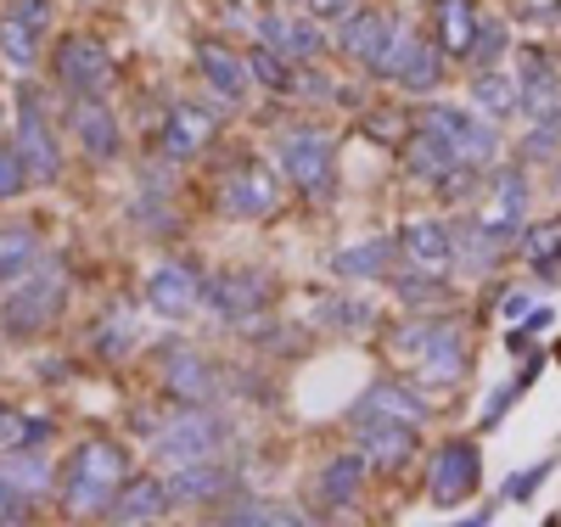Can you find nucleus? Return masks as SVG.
<instances>
[{
  "mask_svg": "<svg viewBox=\"0 0 561 527\" xmlns=\"http://www.w3.org/2000/svg\"><path fill=\"white\" fill-rule=\"evenodd\" d=\"M124 477H129V449L118 438H79L57 471L62 516H102Z\"/></svg>",
  "mask_w": 561,
  "mask_h": 527,
  "instance_id": "f257e3e1",
  "label": "nucleus"
},
{
  "mask_svg": "<svg viewBox=\"0 0 561 527\" xmlns=\"http://www.w3.org/2000/svg\"><path fill=\"white\" fill-rule=\"evenodd\" d=\"M68 298H73V280L57 259H45L39 270H28L18 286L0 293V337H45L62 314H68Z\"/></svg>",
  "mask_w": 561,
  "mask_h": 527,
  "instance_id": "f03ea898",
  "label": "nucleus"
},
{
  "mask_svg": "<svg viewBox=\"0 0 561 527\" xmlns=\"http://www.w3.org/2000/svg\"><path fill=\"white\" fill-rule=\"evenodd\" d=\"M275 169L309 203H337V140L320 124H293L275 140Z\"/></svg>",
  "mask_w": 561,
  "mask_h": 527,
  "instance_id": "7ed1b4c3",
  "label": "nucleus"
},
{
  "mask_svg": "<svg viewBox=\"0 0 561 527\" xmlns=\"http://www.w3.org/2000/svg\"><path fill=\"white\" fill-rule=\"evenodd\" d=\"M51 79L62 90V102H73V95H107L118 84V62L107 51V39H96V34H62L51 45Z\"/></svg>",
  "mask_w": 561,
  "mask_h": 527,
  "instance_id": "20e7f679",
  "label": "nucleus"
},
{
  "mask_svg": "<svg viewBox=\"0 0 561 527\" xmlns=\"http://www.w3.org/2000/svg\"><path fill=\"white\" fill-rule=\"evenodd\" d=\"M214 208L225 219H237V225H264L280 214V174L259 158H242V163H230L214 185Z\"/></svg>",
  "mask_w": 561,
  "mask_h": 527,
  "instance_id": "39448f33",
  "label": "nucleus"
},
{
  "mask_svg": "<svg viewBox=\"0 0 561 527\" xmlns=\"http://www.w3.org/2000/svg\"><path fill=\"white\" fill-rule=\"evenodd\" d=\"M12 124H18V152H23L28 174H34L39 185H57V180H62L68 152H62L57 118H51V107H45V95H39L34 84H23V90H18V113H12Z\"/></svg>",
  "mask_w": 561,
  "mask_h": 527,
  "instance_id": "423d86ee",
  "label": "nucleus"
},
{
  "mask_svg": "<svg viewBox=\"0 0 561 527\" xmlns=\"http://www.w3.org/2000/svg\"><path fill=\"white\" fill-rule=\"evenodd\" d=\"M427 129H438L449 147L460 152V163H472V169H494L500 152H505V140H500V124H489L483 113L472 107H460V102H438V95H427V118H421Z\"/></svg>",
  "mask_w": 561,
  "mask_h": 527,
  "instance_id": "0eeeda50",
  "label": "nucleus"
},
{
  "mask_svg": "<svg viewBox=\"0 0 561 527\" xmlns=\"http://www.w3.org/2000/svg\"><path fill=\"white\" fill-rule=\"evenodd\" d=\"M230 444V421L214 410V404H192L180 410L163 433L152 438V460L158 466H180V460H208Z\"/></svg>",
  "mask_w": 561,
  "mask_h": 527,
  "instance_id": "6e6552de",
  "label": "nucleus"
},
{
  "mask_svg": "<svg viewBox=\"0 0 561 527\" xmlns=\"http://www.w3.org/2000/svg\"><path fill=\"white\" fill-rule=\"evenodd\" d=\"M203 303L214 309V320L248 331L270 314L275 286H270L264 270H225V275H203Z\"/></svg>",
  "mask_w": 561,
  "mask_h": 527,
  "instance_id": "1a4fd4ad",
  "label": "nucleus"
},
{
  "mask_svg": "<svg viewBox=\"0 0 561 527\" xmlns=\"http://www.w3.org/2000/svg\"><path fill=\"white\" fill-rule=\"evenodd\" d=\"M51 18H57L51 0H7V12H0V62L12 73L28 79L39 68L45 39H51Z\"/></svg>",
  "mask_w": 561,
  "mask_h": 527,
  "instance_id": "9d476101",
  "label": "nucleus"
},
{
  "mask_svg": "<svg viewBox=\"0 0 561 527\" xmlns=\"http://www.w3.org/2000/svg\"><path fill=\"white\" fill-rule=\"evenodd\" d=\"M230 107L219 102H174L158 124V158L163 163H197L208 147H214V135H219V118Z\"/></svg>",
  "mask_w": 561,
  "mask_h": 527,
  "instance_id": "9b49d317",
  "label": "nucleus"
},
{
  "mask_svg": "<svg viewBox=\"0 0 561 527\" xmlns=\"http://www.w3.org/2000/svg\"><path fill=\"white\" fill-rule=\"evenodd\" d=\"M478 483H483V449H478V438H444L427 455V500L433 505L472 500Z\"/></svg>",
  "mask_w": 561,
  "mask_h": 527,
  "instance_id": "f8f14e48",
  "label": "nucleus"
},
{
  "mask_svg": "<svg viewBox=\"0 0 561 527\" xmlns=\"http://www.w3.org/2000/svg\"><path fill=\"white\" fill-rule=\"evenodd\" d=\"M472 359H466V325L455 314H427V343L415 354V381L421 388H460Z\"/></svg>",
  "mask_w": 561,
  "mask_h": 527,
  "instance_id": "ddd939ff",
  "label": "nucleus"
},
{
  "mask_svg": "<svg viewBox=\"0 0 561 527\" xmlns=\"http://www.w3.org/2000/svg\"><path fill=\"white\" fill-rule=\"evenodd\" d=\"M158 388L180 404V410H192V404H214L219 399V370L203 348L192 343H163L158 354Z\"/></svg>",
  "mask_w": 561,
  "mask_h": 527,
  "instance_id": "4468645a",
  "label": "nucleus"
},
{
  "mask_svg": "<svg viewBox=\"0 0 561 527\" xmlns=\"http://www.w3.org/2000/svg\"><path fill=\"white\" fill-rule=\"evenodd\" d=\"M140 298L158 320H192L197 303H203V270L185 264V259H158L147 270V286H140Z\"/></svg>",
  "mask_w": 561,
  "mask_h": 527,
  "instance_id": "2eb2a0df",
  "label": "nucleus"
},
{
  "mask_svg": "<svg viewBox=\"0 0 561 527\" xmlns=\"http://www.w3.org/2000/svg\"><path fill=\"white\" fill-rule=\"evenodd\" d=\"M68 135L90 163H118V152H124V129H118V113H113L107 95H73L68 102Z\"/></svg>",
  "mask_w": 561,
  "mask_h": 527,
  "instance_id": "dca6fc26",
  "label": "nucleus"
},
{
  "mask_svg": "<svg viewBox=\"0 0 561 527\" xmlns=\"http://www.w3.org/2000/svg\"><path fill=\"white\" fill-rule=\"evenodd\" d=\"M483 230L500 236V242L517 248V236L528 225V174L517 163H494V180H489V203L478 208Z\"/></svg>",
  "mask_w": 561,
  "mask_h": 527,
  "instance_id": "f3484780",
  "label": "nucleus"
},
{
  "mask_svg": "<svg viewBox=\"0 0 561 527\" xmlns=\"http://www.w3.org/2000/svg\"><path fill=\"white\" fill-rule=\"evenodd\" d=\"M237 489H242L237 466H225L219 455L169 466V494H174V505H203V511H214V505H225Z\"/></svg>",
  "mask_w": 561,
  "mask_h": 527,
  "instance_id": "a211bd4d",
  "label": "nucleus"
},
{
  "mask_svg": "<svg viewBox=\"0 0 561 527\" xmlns=\"http://www.w3.org/2000/svg\"><path fill=\"white\" fill-rule=\"evenodd\" d=\"M169 505H174L169 477H158V471H129L124 483L113 489V500H107L102 522H118V527H147V522H163V516H169Z\"/></svg>",
  "mask_w": 561,
  "mask_h": 527,
  "instance_id": "6ab92c4d",
  "label": "nucleus"
},
{
  "mask_svg": "<svg viewBox=\"0 0 561 527\" xmlns=\"http://www.w3.org/2000/svg\"><path fill=\"white\" fill-rule=\"evenodd\" d=\"M348 415H388V421H404V426H427L433 421V399L421 381H399V376H377L370 388L354 399Z\"/></svg>",
  "mask_w": 561,
  "mask_h": 527,
  "instance_id": "aec40b11",
  "label": "nucleus"
},
{
  "mask_svg": "<svg viewBox=\"0 0 561 527\" xmlns=\"http://www.w3.org/2000/svg\"><path fill=\"white\" fill-rule=\"evenodd\" d=\"M415 433L421 426H404L388 415H354V438L370 471H404L415 460Z\"/></svg>",
  "mask_w": 561,
  "mask_h": 527,
  "instance_id": "412c9836",
  "label": "nucleus"
},
{
  "mask_svg": "<svg viewBox=\"0 0 561 527\" xmlns=\"http://www.w3.org/2000/svg\"><path fill=\"white\" fill-rule=\"evenodd\" d=\"M197 79L219 95L225 107H242L248 102V90H253V68H248V57H237L225 39H197Z\"/></svg>",
  "mask_w": 561,
  "mask_h": 527,
  "instance_id": "4be33fe9",
  "label": "nucleus"
},
{
  "mask_svg": "<svg viewBox=\"0 0 561 527\" xmlns=\"http://www.w3.org/2000/svg\"><path fill=\"white\" fill-rule=\"evenodd\" d=\"M399 248H404V264H415V270H433V275L455 270V236L433 214H410L399 225Z\"/></svg>",
  "mask_w": 561,
  "mask_h": 527,
  "instance_id": "5701e85b",
  "label": "nucleus"
},
{
  "mask_svg": "<svg viewBox=\"0 0 561 527\" xmlns=\"http://www.w3.org/2000/svg\"><path fill=\"white\" fill-rule=\"evenodd\" d=\"M399 259H404L399 236H365V242H354V248L325 253V270H332L337 280H388L399 270Z\"/></svg>",
  "mask_w": 561,
  "mask_h": 527,
  "instance_id": "b1692460",
  "label": "nucleus"
},
{
  "mask_svg": "<svg viewBox=\"0 0 561 527\" xmlns=\"http://www.w3.org/2000/svg\"><path fill=\"white\" fill-rule=\"evenodd\" d=\"M365 477H370V466H365L359 449L320 460V471H314V505L320 511H354L365 500Z\"/></svg>",
  "mask_w": 561,
  "mask_h": 527,
  "instance_id": "393cba45",
  "label": "nucleus"
},
{
  "mask_svg": "<svg viewBox=\"0 0 561 527\" xmlns=\"http://www.w3.org/2000/svg\"><path fill=\"white\" fill-rule=\"evenodd\" d=\"M259 39L270 45V51H280L287 62H320L325 57V34L314 18H280V12H264L259 18Z\"/></svg>",
  "mask_w": 561,
  "mask_h": 527,
  "instance_id": "a878e982",
  "label": "nucleus"
},
{
  "mask_svg": "<svg viewBox=\"0 0 561 527\" xmlns=\"http://www.w3.org/2000/svg\"><path fill=\"white\" fill-rule=\"evenodd\" d=\"M399 158H404V174L410 180H421V185H444L455 169H460V152L449 147V140L438 135V129H427V124H421V129H410V140H404V147H399Z\"/></svg>",
  "mask_w": 561,
  "mask_h": 527,
  "instance_id": "bb28decb",
  "label": "nucleus"
},
{
  "mask_svg": "<svg viewBox=\"0 0 561 527\" xmlns=\"http://www.w3.org/2000/svg\"><path fill=\"white\" fill-rule=\"evenodd\" d=\"M427 23H433L438 51H444L449 62H466V51H472V34H478V23H483V7H478V0H433Z\"/></svg>",
  "mask_w": 561,
  "mask_h": 527,
  "instance_id": "cd10ccee",
  "label": "nucleus"
},
{
  "mask_svg": "<svg viewBox=\"0 0 561 527\" xmlns=\"http://www.w3.org/2000/svg\"><path fill=\"white\" fill-rule=\"evenodd\" d=\"M449 236H455V264H460L466 275H478V280H483V275H494V270L505 264V253H511V242H500V236H489L478 214L466 219V225H455Z\"/></svg>",
  "mask_w": 561,
  "mask_h": 527,
  "instance_id": "c85d7f7f",
  "label": "nucleus"
},
{
  "mask_svg": "<svg viewBox=\"0 0 561 527\" xmlns=\"http://www.w3.org/2000/svg\"><path fill=\"white\" fill-rule=\"evenodd\" d=\"M466 107L483 113L489 124L517 118V79L500 68H472V79H466Z\"/></svg>",
  "mask_w": 561,
  "mask_h": 527,
  "instance_id": "c756f323",
  "label": "nucleus"
},
{
  "mask_svg": "<svg viewBox=\"0 0 561 527\" xmlns=\"http://www.w3.org/2000/svg\"><path fill=\"white\" fill-rule=\"evenodd\" d=\"M214 522L219 527H304L314 516L298 505H280V500H225V511L214 505Z\"/></svg>",
  "mask_w": 561,
  "mask_h": 527,
  "instance_id": "7c9ffc66",
  "label": "nucleus"
},
{
  "mask_svg": "<svg viewBox=\"0 0 561 527\" xmlns=\"http://www.w3.org/2000/svg\"><path fill=\"white\" fill-rule=\"evenodd\" d=\"M517 253H523V264H528L545 286H556V280H561V214H556V219H539V225H523Z\"/></svg>",
  "mask_w": 561,
  "mask_h": 527,
  "instance_id": "2f4dec72",
  "label": "nucleus"
},
{
  "mask_svg": "<svg viewBox=\"0 0 561 527\" xmlns=\"http://www.w3.org/2000/svg\"><path fill=\"white\" fill-rule=\"evenodd\" d=\"M39 264H45V242H39L34 225H7V230H0V293L18 286Z\"/></svg>",
  "mask_w": 561,
  "mask_h": 527,
  "instance_id": "473e14b6",
  "label": "nucleus"
},
{
  "mask_svg": "<svg viewBox=\"0 0 561 527\" xmlns=\"http://www.w3.org/2000/svg\"><path fill=\"white\" fill-rule=\"evenodd\" d=\"M517 113L528 124H561V68H539L517 79Z\"/></svg>",
  "mask_w": 561,
  "mask_h": 527,
  "instance_id": "72a5a7b5",
  "label": "nucleus"
},
{
  "mask_svg": "<svg viewBox=\"0 0 561 527\" xmlns=\"http://www.w3.org/2000/svg\"><path fill=\"white\" fill-rule=\"evenodd\" d=\"M444 73H449V57L438 51V39H415V51H410V62L399 68V90L404 95H438L444 90Z\"/></svg>",
  "mask_w": 561,
  "mask_h": 527,
  "instance_id": "f704fd0d",
  "label": "nucleus"
},
{
  "mask_svg": "<svg viewBox=\"0 0 561 527\" xmlns=\"http://www.w3.org/2000/svg\"><path fill=\"white\" fill-rule=\"evenodd\" d=\"M539 376H545V354H534V348H528V359H523V370H517V376H511V381H500V388L489 393V404H483V415H478V421H483V433H494V426L505 421V410H511V404H517V399H528V388H534V381H539Z\"/></svg>",
  "mask_w": 561,
  "mask_h": 527,
  "instance_id": "c9c22d12",
  "label": "nucleus"
},
{
  "mask_svg": "<svg viewBox=\"0 0 561 527\" xmlns=\"http://www.w3.org/2000/svg\"><path fill=\"white\" fill-rule=\"evenodd\" d=\"M314 320L332 325V331H343V337H365V331L377 325V309H370L365 298H348V293H325V298L314 303Z\"/></svg>",
  "mask_w": 561,
  "mask_h": 527,
  "instance_id": "e433bc0d",
  "label": "nucleus"
},
{
  "mask_svg": "<svg viewBox=\"0 0 561 527\" xmlns=\"http://www.w3.org/2000/svg\"><path fill=\"white\" fill-rule=\"evenodd\" d=\"M135 343H140V331H135L129 309H113V314H102V320H96V331H90V348H96V359H102V365H118V359H129V354H135Z\"/></svg>",
  "mask_w": 561,
  "mask_h": 527,
  "instance_id": "4c0bfd02",
  "label": "nucleus"
},
{
  "mask_svg": "<svg viewBox=\"0 0 561 527\" xmlns=\"http://www.w3.org/2000/svg\"><path fill=\"white\" fill-rule=\"evenodd\" d=\"M393 293H399V303H404V309H427V314H433V309H444V303H449V280H444V275H433V270H415V264H410L404 275L393 270Z\"/></svg>",
  "mask_w": 561,
  "mask_h": 527,
  "instance_id": "58836bf2",
  "label": "nucleus"
},
{
  "mask_svg": "<svg viewBox=\"0 0 561 527\" xmlns=\"http://www.w3.org/2000/svg\"><path fill=\"white\" fill-rule=\"evenodd\" d=\"M0 477H12V483L34 500L39 489H51L57 483V471L45 466V455L39 449H7V460H0Z\"/></svg>",
  "mask_w": 561,
  "mask_h": 527,
  "instance_id": "ea45409f",
  "label": "nucleus"
},
{
  "mask_svg": "<svg viewBox=\"0 0 561 527\" xmlns=\"http://www.w3.org/2000/svg\"><path fill=\"white\" fill-rule=\"evenodd\" d=\"M248 68H253V84H264L270 95H293V84H298V62H287L280 51H270L264 39L248 51Z\"/></svg>",
  "mask_w": 561,
  "mask_h": 527,
  "instance_id": "a19ab883",
  "label": "nucleus"
},
{
  "mask_svg": "<svg viewBox=\"0 0 561 527\" xmlns=\"http://www.w3.org/2000/svg\"><path fill=\"white\" fill-rule=\"evenodd\" d=\"M505 45H511V23L483 12V23L472 34V51H466V68H500L505 62Z\"/></svg>",
  "mask_w": 561,
  "mask_h": 527,
  "instance_id": "79ce46f5",
  "label": "nucleus"
},
{
  "mask_svg": "<svg viewBox=\"0 0 561 527\" xmlns=\"http://www.w3.org/2000/svg\"><path fill=\"white\" fill-rule=\"evenodd\" d=\"M129 214H135L140 230H152V236H180V219H174V208H169L163 191H135Z\"/></svg>",
  "mask_w": 561,
  "mask_h": 527,
  "instance_id": "37998d69",
  "label": "nucleus"
},
{
  "mask_svg": "<svg viewBox=\"0 0 561 527\" xmlns=\"http://www.w3.org/2000/svg\"><path fill=\"white\" fill-rule=\"evenodd\" d=\"M550 471H556L550 455L534 460V466H523V471H511V477H505V489H500V500H505V505H528V500L545 489V477H550Z\"/></svg>",
  "mask_w": 561,
  "mask_h": 527,
  "instance_id": "c03bdc74",
  "label": "nucleus"
},
{
  "mask_svg": "<svg viewBox=\"0 0 561 527\" xmlns=\"http://www.w3.org/2000/svg\"><path fill=\"white\" fill-rule=\"evenodd\" d=\"M359 129H365L370 140H382L388 152H399L404 140H410V124H404V113H399V107H388V113H365V118H359Z\"/></svg>",
  "mask_w": 561,
  "mask_h": 527,
  "instance_id": "a18cd8bd",
  "label": "nucleus"
},
{
  "mask_svg": "<svg viewBox=\"0 0 561 527\" xmlns=\"http://www.w3.org/2000/svg\"><path fill=\"white\" fill-rule=\"evenodd\" d=\"M28 163H23V152L18 147H7V140H0V203H12V197H23L28 191Z\"/></svg>",
  "mask_w": 561,
  "mask_h": 527,
  "instance_id": "49530a36",
  "label": "nucleus"
},
{
  "mask_svg": "<svg viewBox=\"0 0 561 527\" xmlns=\"http://www.w3.org/2000/svg\"><path fill=\"white\" fill-rule=\"evenodd\" d=\"M517 152H523V163H550V158H561V124H534Z\"/></svg>",
  "mask_w": 561,
  "mask_h": 527,
  "instance_id": "de8ad7c7",
  "label": "nucleus"
},
{
  "mask_svg": "<svg viewBox=\"0 0 561 527\" xmlns=\"http://www.w3.org/2000/svg\"><path fill=\"white\" fill-rule=\"evenodd\" d=\"M28 516H34V500L12 483V477H0V527H18Z\"/></svg>",
  "mask_w": 561,
  "mask_h": 527,
  "instance_id": "09e8293b",
  "label": "nucleus"
},
{
  "mask_svg": "<svg viewBox=\"0 0 561 527\" xmlns=\"http://www.w3.org/2000/svg\"><path fill=\"white\" fill-rule=\"evenodd\" d=\"M359 7H365V0H309V18H314V23H332V28H337V23H343V18H354Z\"/></svg>",
  "mask_w": 561,
  "mask_h": 527,
  "instance_id": "8fccbe9b",
  "label": "nucleus"
},
{
  "mask_svg": "<svg viewBox=\"0 0 561 527\" xmlns=\"http://www.w3.org/2000/svg\"><path fill=\"white\" fill-rule=\"evenodd\" d=\"M45 438H51V421H45V415H23V433H18L12 449H39Z\"/></svg>",
  "mask_w": 561,
  "mask_h": 527,
  "instance_id": "3c124183",
  "label": "nucleus"
},
{
  "mask_svg": "<svg viewBox=\"0 0 561 527\" xmlns=\"http://www.w3.org/2000/svg\"><path fill=\"white\" fill-rule=\"evenodd\" d=\"M18 433H23V410H12L7 399H0V449H12Z\"/></svg>",
  "mask_w": 561,
  "mask_h": 527,
  "instance_id": "603ef678",
  "label": "nucleus"
},
{
  "mask_svg": "<svg viewBox=\"0 0 561 527\" xmlns=\"http://www.w3.org/2000/svg\"><path fill=\"white\" fill-rule=\"evenodd\" d=\"M528 309H534V293H517V286H511V293L500 298V314H505V320H523Z\"/></svg>",
  "mask_w": 561,
  "mask_h": 527,
  "instance_id": "864d4df0",
  "label": "nucleus"
},
{
  "mask_svg": "<svg viewBox=\"0 0 561 527\" xmlns=\"http://www.w3.org/2000/svg\"><path fill=\"white\" fill-rule=\"evenodd\" d=\"M556 185H561V158H556Z\"/></svg>",
  "mask_w": 561,
  "mask_h": 527,
  "instance_id": "5fc2aeb1",
  "label": "nucleus"
}]
</instances>
